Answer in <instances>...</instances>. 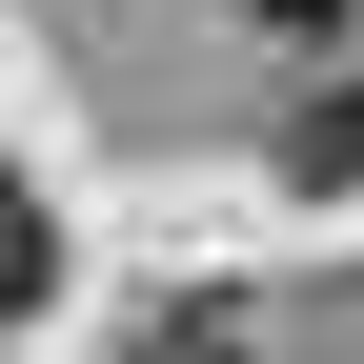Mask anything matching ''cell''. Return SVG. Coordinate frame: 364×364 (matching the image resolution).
<instances>
[{
  "label": "cell",
  "mask_w": 364,
  "mask_h": 364,
  "mask_svg": "<svg viewBox=\"0 0 364 364\" xmlns=\"http://www.w3.org/2000/svg\"><path fill=\"white\" fill-rule=\"evenodd\" d=\"M122 364H243V344H223V304H162V324L122 344Z\"/></svg>",
  "instance_id": "3"
},
{
  "label": "cell",
  "mask_w": 364,
  "mask_h": 364,
  "mask_svg": "<svg viewBox=\"0 0 364 364\" xmlns=\"http://www.w3.org/2000/svg\"><path fill=\"white\" fill-rule=\"evenodd\" d=\"M284 182H304V203H344V182H364V81H304V122H284Z\"/></svg>",
  "instance_id": "1"
},
{
  "label": "cell",
  "mask_w": 364,
  "mask_h": 364,
  "mask_svg": "<svg viewBox=\"0 0 364 364\" xmlns=\"http://www.w3.org/2000/svg\"><path fill=\"white\" fill-rule=\"evenodd\" d=\"M41 284H61V223H41V203H21V182H0V324H21V304H41Z\"/></svg>",
  "instance_id": "2"
},
{
  "label": "cell",
  "mask_w": 364,
  "mask_h": 364,
  "mask_svg": "<svg viewBox=\"0 0 364 364\" xmlns=\"http://www.w3.org/2000/svg\"><path fill=\"white\" fill-rule=\"evenodd\" d=\"M223 21H284V41H324V21H364V0H223Z\"/></svg>",
  "instance_id": "4"
}]
</instances>
